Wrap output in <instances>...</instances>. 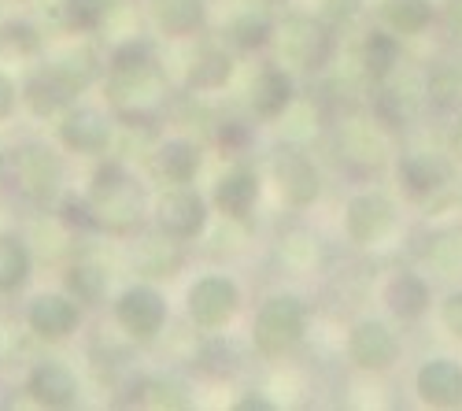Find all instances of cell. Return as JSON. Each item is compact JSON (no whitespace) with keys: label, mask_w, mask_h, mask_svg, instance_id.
Returning a JSON list of instances; mask_svg holds the SVG:
<instances>
[{"label":"cell","mask_w":462,"mask_h":411,"mask_svg":"<svg viewBox=\"0 0 462 411\" xmlns=\"http://www.w3.org/2000/svg\"><path fill=\"white\" fill-rule=\"evenodd\" d=\"M322 12L333 19V23H344V19H352L359 8H363V0H319Z\"/></svg>","instance_id":"cell-37"},{"label":"cell","mask_w":462,"mask_h":411,"mask_svg":"<svg viewBox=\"0 0 462 411\" xmlns=\"http://www.w3.org/2000/svg\"><path fill=\"white\" fill-rule=\"evenodd\" d=\"M45 70L52 74V79L70 93V97H79V93H86L89 86H93V79L100 74V63H97V56L89 52V49H63V52H56L49 63H45Z\"/></svg>","instance_id":"cell-17"},{"label":"cell","mask_w":462,"mask_h":411,"mask_svg":"<svg viewBox=\"0 0 462 411\" xmlns=\"http://www.w3.org/2000/svg\"><path fill=\"white\" fill-rule=\"evenodd\" d=\"M229 74H234V60H229L226 52H218V49H208L197 63H192L189 86L192 89H218V86L229 82Z\"/></svg>","instance_id":"cell-30"},{"label":"cell","mask_w":462,"mask_h":411,"mask_svg":"<svg viewBox=\"0 0 462 411\" xmlns=\"http://www.w3.org/2000/svg\"><path fill=\"white\" fill-rule=\"evenodd\" d=\"M218 137H222V145H241V141L248 137V130H245L241 123H226V130H222Z\"/></svg>","instance_id":"cell-39"},{"label":"cell","mask_w":462,"mask_h":411,"mask_svg":"<svg viewBox=\"0 0 462 411\" xmlns=\"http://www.w3.org/2000/svg\"><path fill=\"white\" fill-rule=\"evenodd\" d=\"M400 63V42L393 33H366V42H363V70L370 74V79H389L393 67Z\"/></svg>","instance_id":"cell-27"},{"label":"cell","mask_w":462,"mask_h":411,"mask_svg":"<svg viewBox=\"0 0 462 411\" xmlns=\"http://www.w3.org/2000/svg\"><path fill=\"white\" fill-rule=\"evenodd\" d=\"M430 264L440 275H462V230H444L430 241Z\"/></svg>","instance_id":"cell-33"},{"label":"cell","mask_w":462,"mask_h":411,"mask_svg":"<svg viewBox=\"0 0 462 411\" xmlns=\"http://www.w3.org/2000/svg\"><path fill=\"white\" fill-rule=\"evenodd\" d=\"M274 174H278V185H282L285 201L296 204V208L319 201V193H322V178H319L315 163L307 156H300V153H282L274 160Z\"/></svg>","instance_id":"cell-15"},{"label":"cell","mask_w":462,"mask_h":411,"mask_svg":"<svg viewBox=\"0 0 462 411\" xmlns=\"http://www.w3.org/2000/svg\"><path fill=\"white\" fill-rule=\"evenodd\" d=\"M5 171H8V156H5V148H0V178H5Z\"/></svg>","instance_id":"cell-42"},{"label":"cell","mask_w":462,"mask_h":411,"mask_svg":"<svg viewBox=\"0 0 462 411\" xmlns=\"http://www.w3.org/2000/svg\"><path fill=\"white\" fill-rule=\"evenodd\" d=\"M384 304H389L400 319H418L430 308V285L418 275H396L389 285H384Z\"/></svg>","instance_id":"cell-21"},{"label":"cell","mask_w":462,"mask_h":411,"mask_svg":"<svg viewBox=\"0 0 462 411\" xmlns=\"http://www.w3.org/2000/svg\"><path fill=\"white\" fill-rule=\"evenodd\" d=\"M418 397L437 407H458L462 404V363L455 360H430L418 370Z\"/></svg>","instance_id":"cell-14"},{"label":"cell","mask_w":462,"mask_h":411,"mask_svg":"<svg viewBox=\"0 0 462 411\" xmlns=\"http://www.w3.org/2000/svg\"><path fill=\"white\" fill-rule=\"evenodd\" d=\"M156 163H160V174H163L167 182L189 185L192 178H197V171H200V148L192 145V141H185V137H174V141H167V145L160 148Z\"/></svg>","instance_id":"cell-24"},{"label":"cell","mask_w":462,"mask_h":411,"mask_svg":"<svg viewBox=\"0 0 462 411\" xmlns=\"http://www.w3.org/2000/svg\"><path fill=\"white\" fill-rule=\"evenodd\" d=\"M440 319H444V326L455 333V338H462V289H458V293H451L448 301H444Z\"/></svg>","instance_id":"cell-36"},{"label":"cell","mask_w":462,"mask_h":411,"mask_svg":"<svg viewBox=\"0 0 462 411\" xmlns=\"http://www.w3.org/2000/svg\"><path fill=\"white\" fill-rule=\"evenodd\" d=\"M26 393L37 400V404H45V407H70V404H79V378H74V370L60 360H45V363H37L30 370V378H26Z\"/></svg>","instance_id":"cell-12"},{"label":"cell","mask_w":462,"mask_h":411,"mask_svg":"<svg viewBox=\"0 0 462 411\" xmlns=\"http://www.w3.org/2000/svg\"><path fill=\"white\" fill-rule=\"evenodd\" d=\"M259 201V178L248 167H234L226 171L215 185V204L229 215V219H245Z\"/></svg>","instance_id":"cell-18"},{"label":"cell","mask_w":462,"mask_h":411,"mask_svg":"<svg viewBox=\"0 0 462 411\" xmlns=\"http://www.w3.org/2000/svg\"><path fill=\"white\" fill-rule=\"evenodd\" d=\"M229 37H234L241 49H259L274 37V23L263 8H245L234 15V23H229Z\"/></svg>","instance_id":"cell-29"},{"label":"cell","mask_w":462,"mask_h":411,"mask_svg":"<svg viewBox=\"0 0 462 411\" xmlns=\"http://www.w3.org/2000/svg\"><path fill=\"white\" fill-rule=\"evenodd\" d=\"M67 293L79 304H100L107 296V271L97 264H74L67 271Z\"/></svg>","instance_id":"cell-28"},{"label":"cell","mask_w":462,"mask_h":411,"mask_svg":"<svg viewBox=\"0 0 462 411\" xmlns=\"http://www.w3.org/2000/svg\"><path fill=\"white\" fill-rule=\"evenodd\" d=\"M448 174H451L448 163L440 156H433V153H411V156L400 160V182H403V190L411 197L437 193L440 185L448 182Z\"/></svg>","instance_id":"cell-19"},{"label":"cell","mask_w":462,"mask_h":411,"mask_svg":"<svg viewBox=\"0 0 462 411\" xmlns=\"http://www.w3.org/2000/svg\"><path fill=\"white\" fill-rule=\"evenodd\" d=\"M63 15L67 26L79 30V33H93L107 23L111 15V0H63Z\"/></svg>","instance_id":"cell-32"},{"label":"cell","mask_w":462,"mask_h":411,"mask_svg":"<svg viewBox=\"0 0 462 411\" xmlns=\"http://www.w3.org/2000/svg\"><path fill=\"white\" fill-rule=\"evenodd\" d=\"M107 93L111 104L126 111V116H148L156 111L167 97V82L156 70V63H137V67H111L107 74Z\"/></svg>","instance_id":"cell-3"},{"label":"cell","mask_w":462,"mask_h":411,"mask_svg":"<svg viewBox=\"0 0 462 411\" xmlns=\"http://www.w3.org/2000/svg\"><path fill=\"white\" fill-rule=\"evenodd\" d=\"M144 400L152 407H189V389L178 378H152L144 386Z\"/></svg>","instance_id":"cell-34"},{"label":"cell","mask_w":462,"mask_h":411,"mask_svg":"<svg viewBox=\"0 0 462 411\" xmlns=\"http://www.w3.org/2000/svg\"><path fill=\"white\" fill-rule=\"evenodd\" d=\"M274 45H278V56L282 63L289 67H319L329 52V33L322 30L319 19L311 15H289L278 30H274Z\"/></svg>","instance_id":"cell-4"},{"label":"cell","mask_w":462,"mask_h":411,"mask_svg":"<svg viewBox=\"0 0 462 411\" xmlns=\"http://www.w3.org/2000/svg\"><path fill=\"white\" fill-rule=\"evenodd\" d=\"M185 304H189V319L192 322L204 326V330H215V326L234 319V312L241 304V289L226 275H208L200 282H192Z\"/></svg>","instance_id":"cell-6"},{"label":"cell","mask_w":462,"mask_h":411,"mask_svg":"<svg viewBox=\"0 0 462 411\" xmlns=\"http://www.w3.org/2000/svg\"><path fill=\"white\" fill-rule=\"evenodd\" d=\"M451 148H455V153L462 156V123H458V126L451 130Z\"/></svg>","instance_id":"cell-41"},{"label":"cell","mask_w":462,"mask_h":411,"mask_svg":"<svg viewBox=\"0 0 462 411\" xmlns=\"http://www.w3.org/2000/svg\"><path fill=\"white\" fill-rule=\"evenodd\" d=\"M384 134L370 119H348L340 126V156L356 167H377L384 160Z\"/></svg>","instance_id":"cell-16"},{"label":"cell","mask_w":462,"mask_h":411,"mask_svg":"<svg viewBox=\"0 0 462 411\" xmlns=\"http://www.w3.org/2000/svg\"><path fill=\"white\" fill-rule=\"evenodd\" d=\"M152 19L171 37H185L192 30H200L204 23V0H156L152 5Z\"/></svg>","instance_id":"cell-22"},{"label":"cell","mask_w":462,"mask_h":411,"mask_svg":"<svg viewBox=\"0 0 462 411\" xmlns=\"http://www.w3.org/2000/svg\"><path fill=\"white\" fill-rule=\"evenodd\" d=\"M241 407H245V411H252V407H263V411H271L274 404H271V400H263V397H245V400H241Z\"/></svg>","instance_id":"cell-40"},{"label":"cell","mask_w":462,"mask_h":411,"mask_svg":"<svg viewBox=\"0 0 462 411\" xmlns=\"http://www.w3.org/2000/svg\"><path fill=\"white\" fill-rule=\"evenodd\" d=\"M348 356H352L356 367H363V370H384V367L396 363L400 341H396V333L384 326V322L363 319V322L352 330V338H348Z\"/></svg>","instance_id":"cell-11"},{"label":"cell","mask_w":462,"mask_h":411,"mask_svg":"<svg viewBox=\"0 0 462 411\" xmlns=\"http://www.w3.org/2000/svg\"><path fill=\"white\" fill-rule=\"evenodd\" d=\"M33 271V256L23 238L15 234H0V293H15L30 282Z\"/></svg>","instance_id":"cell-23"},{"label":"cell","mask_w":462,"mask_h":411,"mask_svg":"<svg viewBox=\"0 0 462 411\" xmlns=\"http://www.w3.org/2000/svg\"><path fill=\"white\" fill-rule=\"evenodd\" d=\"M156 222L160 230L174 241H189L204 230L208 222V204L197 190H189V185H178V190L163 193L160 197V208H156Z\"/></svg>","instance_id":"cell-9"},{"label":"cell","mask_w":462,"mask_h":411,"mask_svg":"<svg viewBox=\"0 0 462 411\" xmlns=\"http://www.w3.org/2000/svg\"><path fill=\"white\" fill-rule=\"evenodd\" d=\"M430 100L437 107H455L462 104V63H440L430 70Z\"/></svg>","instance_id":"cell-31"},{"label":"cell","mask_w":462,"mask_h":411,"mask_svg":"<svg viewBox=\"0 0 462 411\" xmlns=\"http://www.w3.org/2000/svg\"><path fill=\"white\" fill-rule=\"evenodd\" d=\"M396 211L381 193H363L348 204V238L356 245H374L393 230Z\"/></svg>","instance_id":"cell-13"},{"label":"cell","mask_w":462,"mask_h":411,"mask_svg":"<svg viewBox=\"0 0 462 411\" xmlns=\"http://www.w3.org/2000/svg\"><path fill=\"white\" fill-rule=\"evenodd\" d=\"M89 219L93 227L115 230V234H126L141 222V208H144V193L137 190V182L119 167V163H107L100 167V174L93 178V190H89Z\"/></svg>","instance_id":"cell-1"},{"label":"cell","mask_w":462,"mask_h":411,"mask_svg":"<svg viewBox=\"0 0 462 411\" xmlns=\"http://www.w3.org/2000/svg\"><path fill=\"white\" fill-rule=\"evenodd\" d=\"M19 185L33 204H52L63 190V160L49 145L30 141L19 153Z\"/></svg>","instance_id":"cell-5"},{"label":"cell","mask_w":462,"mask_h":411,"mask_svg":"<svg viewBox=\"0 0 462 411\" xmlns=\"http://www.w3.org/2000/svg\"><path fill=\"white\" fill-rule=\"evenodd\" d=\"M115 319L137 341H152L167 322V301L160 289L152 285H130L119 301H115Z\"/></svg>","instance_id":"cell-7"},{"label":"cell","mask_w":462,"mask_h":411,"mask_svg":"<svg viewBox=\"0 0 462 411\" xmlns=\"http://www.w3.org/2000/svg\"><path fill=\"white\" fill-rule=\"evenodd\" d=\"M307 330V308L300 296H271L255 315V349L263 356H285Z\"/></svg>","instance_id":"cell-2"},{"label":"cell","mask_w":462,"mask_h":411,"mask_svg":"<svg viewBox=\"0 0 462 411\" xmlns=\"http://www.w3.org/2000/svg\"><path fill=\"white\" fill-rule=\"evenodd\" d=\"M60 141L70 153L82 156H104L111 145V119L97 107H70L60 123Z\"/></svg>","instance_id":"cell-10"},{"label":"cell","mask_w":462,"mask_h":411,"mask_svg":"<svg viewBox=\"0 0 462 411\" xmlns=\"http://www.w3.org/2000/svg\"><path fill=\"white\" fill-rule=\"evenodd\" d=\"M26 322L37 338L45 341H63L82 326V304L70 293H42L33 296L26 308Z\"/></svg>","instance_id":"cell-8"},{"label":"cell","mask_w":462,"mask_h":411,"mask_svg":"<svg viewBox=\"0 0 462 411\" xmlns=\"http://www.w3.org/2000/svg\"><path fill=\"white\" fill-rule=\"evenodd\" d=\"M23 100H26V107L33 111L37 119H49V116H56L60 107H67L70 104V93L52 79V74L42 67L33 74V79L26 82V89H23Z\"/></svg>","instance_id":"cell-25"},{"label":"cell","mask_w":462,"mask_h":411,"mask_svg":"<svg viewBox=\"0 0 462 411\" xmlns=\"http://www.w3.org/2000/svg\"><path fill=\"white\" fill-rule=\"evenodd\" d=\"M444 23H448V33L455 37V42H462V0H451Z\"/></svg>","instance_id":"cell-38"},{"label":"cell","mask_w":462,"mask_h":411,"mask_svg":"<svg viewBox=\"0 0 462 411\" xmlns=\"http://www.w3.org/2000/svg\"><path fill=\"white\" fill-rule=\"evenodd\" d=\"M15 107H19V86L12 74L0 70V123H8L15 116Z\"/></svg>","instance_id":"cell-35"},{"label":"cell","mask_w":462,"mask_h":411,"mask_svg":"<svg viewBox=\"0 0 462 411\" xmlns=\"http://www.w3.org/2000/svg\"><path fill=\"white\" fill-rule=\"evenodd\" d=\"M289 104H292V79H289V74L282 67L259 70V79L252 86V107H255V116L274 119V116H282V111H289Z\"/></svg>","instance_id":"cell-20"},{"label":"cell","mask_w":462,"mask_h":411,"mask_svg":"<svg viewBox=\"0 0 462 411\" xmlns=\"http://www.w3.org/2000/svg\"><path fill=\"white\" fill-rule=\"evenodd\" d=\"M381 19L396 33H421L433 23L430 0H381Z\"/></svg>","instance_id":"cell-26"}]
</instances>
